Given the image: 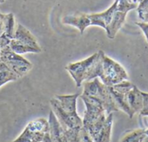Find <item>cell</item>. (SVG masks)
Here are the masks:
<instances>
[{
    "instance_id": "cell-1",
    "label": "cell",
    "mask_w": 148,
    "mask_h": 142,
    "mask_svg": "<svg viewBox=\"0 0 148 142\" xmlns=\"http://www.w3.org/2000/svg\"><path fill=\"white\" fill-rule=\"evenodd\" d=\"M79 93L70 95H56L51 99V109L62 126L71 129L83 127V119L77 113V99Z\"/></svg>"
},
{
    "instance_id": "cell-2",
    "label": "cell",
    "mask_w": 148,
    "mask_h": 142,
    "mask_svg": "<svg viewBox=\"0 0 148 142\" xmlns=\"http://www.w3.org/2000/svg\"><path fill=\"white\" fill-rule=\"evenodd\" d=\"M83 86L84 90L82 94L97 99L102 104L107 114L120 111L112 96L110 86L103 84L99 78H95L90 81H86L83 83Z\"/></svg>"
},
{
    "instance_id": "cell-3",
    "label": "cell",
    "mask_w": 148,
    "mask_h": 142,
    "mask_svg": "<svg viewBox=\"0 0 148 142\" xmlns=\"http://www.w3.org/2000/svg\"><path fill=\"white\" fill-rule=\"evenodd\" d=\"M99 79L106 86H112L124 80H128L129 77L125 68L119 63L104 53Z\"/></svg>"
},
{
    "instance_id": "cell-4",
    "label": "cell",
    "mask_w": 148,
    "mask_h": 142,
    "mask_svg": "<svg viewBox=\"0 0 148 142\" xmlns=\"http://www.w3.org/2000/svg\"><path fill=\"white\" fill-rule=\"evenodd\" d=\"M98 55L99 52H96L84 60L71 63L65 66V70L75 81L77 87H80L86 81L92 80V71Z\"/></svg>"
},
{
    "instance_id": "cell-5",
    "label": "cell",
    "mask_w": 148,
    "mask_h": 142,
    "mask_svg": "<svg viewBox=\"0 0 148 142\" xmlns=\"http://www.w3.org/2000/svg\"><path fill=\"white\" fill-rule=\"evenodd\" d=\"M50 134L52 142H83L80 129H71L61 126L53 111L49 113Z\"/></svg>"
},
{
    "instance_id": "cell-6",
    "label": "cell",
    "mask_w": 148,
    "mask_h": 142,
    "mask_svg": "<svg viewBox=\"0 0 148 142\" xmlns=\"http://www.w3.org/2000/svg\"><path fill=\"white\" fill-rule=\"evenodd\" d=\"M113 113L105 114L92 124L83 126L93 142H111Z\"/></svg>"
},
{
    "instance_id": "cell-7",
    "label": "cell",
    "mask_w": 148,
    "mask_h": 142,
    "mask_svg": "<svg viewBox=\"0 0 148 142\" xmlns=\"http://www.w3.org/2000/svg\"><path fill=\"white\" fill-rule=\"evenodd\" d=\"M48 119L38 118L30 121L22 133L12 142H40L43 141L45 132H49Z\"/></svg>"
},
{
    "instance_id": "cell-8",
    "label": "cell",
    "mask_w": 148,
    "mask_h": 142,
    "mask_svg": "<svg viewBox=\"0 0 148 142\" xmlns=\"http://www.w3.org/2000/svg\"><path fill=\"white\" fill-rule=\"evenodd\" d=\"M117 5H118V1L117 0H114L113 4L105 12H100V13L88 14L90 21H91V25L99 26L106 31L117 10Z\"/></svg>"
},
{
    "instance_id": "cell-9",
    "label": "cell",
    "mask_w": 148,
    "mask_h": 142,
    "mask_svg": "<svg viewBox=\"0 0 148 142\" xmlns=\"http://www.w3.org/2000/svg\"><path fill=\"white\" fill-rule=\"evenodd\" d=\"M0 61H2L8 64L17 65L20 67H27V68H32V64L25 59L22 55L16 53L13 51L10 45H7L0 50Z\"/></svg>"
},
{
    "instance_id": "cell-10",
    "label": "cell",
    "mask_w": 148,
    "mask_h": 142,
    "mask_svg": "<svg viewBox=\"0 0 148 142\" xmlns=\"http://www.w3.org/2000/svg\"><path fill=\"white\" fill-rule=\"evenodd\" d=\"M63 23L64 25L76 27L80 32L81 34L84 33V32L87 27L91 26V21L88 14L82 13V12H77L75 14L66 15L63 19Z\"/></svg>"
},
{
    "instance_id": "cell-11",
    "label": "cell",
    "mask_w": 148,
    "mask_h": 142,
    "mask_svg": "<svg viewBox=\"0 0 148 142\" xmlns=\"http://www.w3.org/2000/svg\"><path fill=\"white\" fill-rule=\"evenodd\" d=\"M22 44L35 47V48H41L38 45L37 38L32 35V33L26 29L24 25L21 24H18L17 27L15 28V32L13 35V38Z\"/></svg>"
},
{
    "instance_id": "cell-12",
    "label": "cell",
    "mask_w": 148,
    "mask_h": 142,
    "mask_svg": "<svg viewBox=\"0 0 148 142\" xmlns=\"http://www.w3.org/2000/svg\"><path fill=\"white\" fill-rule=\"evenodd\" d=\"M126 15H127V12H125L124 11H120L119 9L116 10L114 16L112 19V22L109 25L107 30L106 31V35L110 39H113L116 36V34L118 33V32L121 29V27L123 26V25L125 22Z\"/></svg>"
},
{
    "instance_id": "cell-13",
    "label": "cell",
    "mask_w": 148,
    "mask_h": 142,
    "mask_svg": "<svg viewBox=\"0 0 148 142\" xmlns=\"http://www.w3.org/2000/svg\"><path fill=\"white\" fill-rule=\"evenodd\" d=\"M127 101L134 114L140 113L143 107V95L142 91H140L135 85L127 93Z\"/></svg>"
},
{
    "instance_id": "cell-14",
    "label": "cell",
    "mask_w": 148,
    "mask_h": 142,
    "mask_svg": "<svg viewBox=\"0 0 148 142\" xmlns=\"http://www.w3.org/2000/svg\"><path fill=\"white\" fill-rule=\"evenodd\" d=\"M11 49L18 54H25V53H40L42 52V48H35L25 44H22L15 39H12L10 43Z\"/></svg>"
},
{
    "instance_id": "cell-15",
    "label": "cell",
    "mask_w": 148,
    "mask_h": 142,
    "mask_svg": "<svg viewBox=\"0 0 148 142\" xmlns=\"http://www.w3.org/2000/svg\"><path fill=\"white\" fill-rule=\"evenodd\" d=\"M145 136V129H133L125 132L120 139V142H142Z\"/></svg>"
},
{
    "instance_id": "cell-16",
    "label": "cell",
    "mask_w": 148,
    "mask_h": 142,
    "mask_svg": "<svg viewBox=\"0 0 148 142\" xmlns=\"http://www.w3.org/2000/svg\"><path fill=\"white\" fill-rule=\"evenodd\" d=\"M18 79L19 77L18 75L8 70L6 64L4 62L0 61V87L8 82L15 81Z\"/></svg>"
},
{
    "instance_id": "cell-17",
    "label": "cell",
    "mask_w": 148,
    "mask_h": 142,
    "mask_svg": "<svg viewBox=\"0 0 148 142\" xmlns=\"http://www.w3.org/2000/svg\"><path fill=\"white\" fill-rule=\"evenodd\" d=\"M15 32V19L14 15L11 12L5 14V27H4V35L7 36L11 39L13 38Z\"/></svg>"
},
{
    "instance_id": "cell-18",
    "label": "cell",
    "mask_w": 148,
    "mask_h": 142,
    "mask_svg": "<svg viewBox=\"0 0 148 142\" xmlns=\"http://www.w3.org/2000/svg\"><path fill=\"white\" fill-rule=\"evenodd\" d=\"M143 95V107L139 113L140 116H148V93L142 92Z\"/></svg>"
},
{
    "instance_id": "cell-19",
    "label": "cell",
    "mask_w": 148,
    "mask_h": 142,
    "mask_svg": "<svg viewBox=\"0 0 148 142\" xmlns=\"http://www.w3.org/2000/svg\"><path fill=\"white\" fill-rule=\"evenodd\" d=\"M136 25L141 29V31L143 32L145 38H146V41L148 43V23H145V22H137Z\"/></svg>"
},
{
    "instance_id": "cell-20",
    "label": "cell",
    "mask_w": 148,
    "mask_h": 142,
    "mask_svg": "<svg viewBox=\"0 0 148 142\" xmlns=\"http://www.w3.org/2000/svg\"><path fill=\"white\" fill-rule=\"evenodd\" d=\"M11 41H12V39L2 34L1 36H0V49H3L4 47L9 45Z\"/></svg>"
},
{
    "instance_id": "cell-21",
    "label": "cell",
    "mask_w": 148,
    "mask_h": 142,
    "mask_svg": "<svg viewBox=\"0 0 148 142\" xmlns=\"http://www.w3.org/2000/svg\"><path fill=\"white\" fill-rule=\"evenodd\" d=\"M81 136H82L83 142H93V140L92 139V138L90 137V135L88 134V132H86V130L84 127L81 130Z\"/></svg>"
},
{
    "instance_id": "cell-22",
    "label": "cell",
    "mask_w": 148,
    "mask_h": 142,
    "mask_svg": "<svg viewBox=\"0 0 148 142\" xmlns=\"http://www.w3.org/2000/svg\"><path fill=\"white\" fill-rule=\"evenodd\" d=\"M4 27H5V14L0 12V36L4 33Z\"/></svg>"
},
{
    "instance_id": "cell-23",
    "label": "cell",
    "mask_w": 148,
    "mask_h": 142,
    "mask_svg": "<svg viewBox=\"0 0 148 142\" xmlns=\"http://www.w3.org/2000/svg\"><path fill=\"white\" fill-rule=\"evenodd\" d=\"M142 142H148V136H147V135L145 137V139L142 140Z\"/></svg>"
},
{
    "instance_id": "cell-24",
    "label": "cell",
    "mask_w": 148,
    "mask_h": 142,
    "mask_svg": "<svg viewBox=\"0 0 148 142\" xmlns=\"http://www.w3.org/2000/svg\"><path fill=\"white\" fill-rule=\"evenodd\" d=\"M145 134L148 136V128H147V129H145Z\"/></svg>"
},
{
    "instance_id": "cell-25",
    "label": "cell",
    "mask_w": 148,
    "mask_h": 142,
    "mask_svg": "<svg viewBox=\"0 0 148 142\" xmlns=\"http://www.w3.org/2000/svg\"><path fill=\"white\" fill-rule=\"evenodd\" d=\"M40 142H43V141H40Z\"/></svg>"
}]
</instances>
